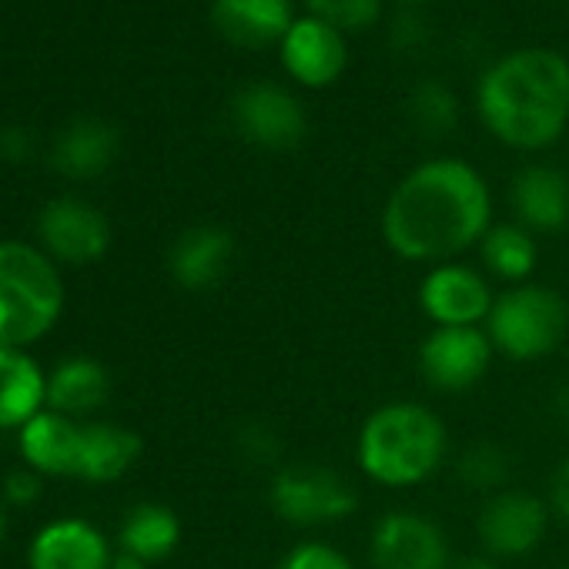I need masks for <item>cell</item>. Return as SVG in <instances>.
Returning <instances> with one entry per match:
<instances>
[{"label": "cell", "instance_id": "obj_34", "mask_svg": "<svg viewBox=\"0 0 569 569\" xmlns=\"http://www.w3.org/2000/svg\"><path fill=\"white\" fill-rule=\"evenodd\" d=\"M111 569H148V562H141V559L131 556V552H121V556H114Z\"/></svg>", "mask_w": 569, "mask_h": 569}, {"label": "cell", "instance_id": "obj_12", "mask_svg": "<svg viewBox=\"0 0 569 569\" xmlns=\"http://www.w3.org/2000/svg\"><path fill=\"white\" fill-rule=\"evenodd\" d=\"M278 54H281V68L302 88H329L346 74L349 64L346 34L312 14L296 18L292 31L278 44Z\"/></svg>", "mask_w": 569, "mask_h": 569}, {"label": "cell", "instance_id": "obj_16", "mask_svg": "<svg viewBox=\"0 0 569 569\" xmlns=\"http://www.w3.org/2000/svg\"><path fill=\"white\" fill-rule=\"evenodd\" d=\"M234 258V238L224 228L214 224H198L188 228L168 254V268L174 281L188 292H204L228 274Z\"/></svg>", "mask_w": 569, "mask_h": 569}, {"label": "cell", "instance_id": "obj_3", "mask_svg": "<svg viewBox=\"0 0 569 569\" xmlns=\"http://www.w3.org/2000/svg\"><path fill=\"white\" fill-rule=\"evenodd\" d=\"M449 452V432L442 419L419 402H386L359 429L356 459L359 469L389 489L426 482Z\"/></svg>", "mask_w": 569, "mask_h": 569}, {"label": "cell", "instance_id": "obj_30", "mask_svg": "<svg viewBox=\"0 0 569 569\" xmlns=\"http://www.w3.org/2000/svg\"><path fill=\"white\" fill-rule=\"evenodd\" d=\"M241 449L248 459L254 462H268L278 456V442H274V432L271 429H261V426H248L241 429Z\"/></svg>", "mask_w": 569, "mask_h": 569}, {"label": "cell", "instance_id": "obj_35", "mask_svg": "<svg viewBox=\"0 0 569 569\" xmlns=\"http://www.w3.org/2000/svg\"><path fill=\"white\" fill-rule=\"evenodd\" d=\"M456 569H499L492 559H486V556H472V559H462Z\"/></svg>", "mask_w": 569, "mask_h": 569}, {"label": "cell", "instance_id": "obj_36", "mask_svg": "<svg viewBox=\"0 0 569 569\" xmlns=\"http://www.w3.org/2000/svg\"><path fill=\"white\" fill-rule=\"evenodd\" d=\"M4 529H8V512H4V496H0V542H4Z\"/></svg>", "mask_w": 569, "mask_h": 569}, {"label": "cell", "instance_id": "obj_5", "mask_svg": "<svg viewBox=\"0 0 569 569\" xmlns=\"http://www.w3.org/2000/svg\"><path fill=\"white\" fill-rule=\"evenodd\" d=\"M569 309L559 292L546 284H516L506 296H496L486 319V336L496 352L512 362H536L556 352L566 339Z\"/></svg>", "mask_w": 569, "mask_h": 569}, {"label": "cell", "instance_id": "obj_31", "mask_svg": "<svg viewBox=\"0 0 569 569\" xmlns=\"http://www.w3.org/2000/svg\"><path fill=\"white\" fill-rule=\"evenodd\" d=\"M426 24H422V14H402L392 28V44L399 51H416L422 41H426Z\"/></svg>", "mask_w": 569, "mask_h": 569}, {"label": "cell", "instance_id": "obj_29", "mask_svg": "<svg viewBox=\"0 0 569 569\" xmlns=\"http://www.w3.org/2000/svg\"><path fill=\"white\" fill-rule=\"evenodd\" d=\"M41 499V472L34 469H18L8 476L4 482V502H14V506H31Z\"/></svg>", "mask_w": 569, "mask_h": 569}, {"label": "cell", "instance_id": "obj_11", "mask_svg": "<svg viewBox=\"0 0 569 569\" xmlns=\"http://www.w3.org/2000/svg\"><path fill=\"white\" fill-rule=\"evenodd\" d=\"M546 526H549V506L522 489H502L489 496L476 522L482 546L502 559L532 552L542 542Z\"/></svg>", "mask_w": 569, "mask_h": 569}, {"label": "cell", "instance_id": "obj_21", "mask_svg": "<svg viewBox=\"0 0 569 569\" xmlns=\"http://www.w3.org/2000/svg\"><path fill=\"white\" fill-rule=\"evenodd\" d=\"M138 456H141L138 432L114 422H94L84 426L81 436L78 476L88 482H114L138 462Z\"/></svg>", "mask_w": 569, "mask_h": 569}, {"label": "cell", "instance_id": "obj_22", "mask_svg": "<svg viewBox=\"0 0 569 569\" xmlns=\"http://www.w3.org/2000/svg\"><path fill=\"white\" fill-rule=\"evenodd\" d=\"M108 392H111L108 369L94 359H84V356L61 362L48 376V409L71 416V419L104 406Z\"/></svg>", "mask_w": 569, "mask_h": 569}, {"label": "cell", "instance_id": "obj_14", "mask_svg": "<svg viewBox=\"0 0 569 569\" xmlns=\"http://www.w3.org/2000/svg\"><path fill=\"white\" fill-rule=\"evenodd\" d=\"M28 562L31 569H111L114 556L88 519H58L34 536Z\"/></svg>", "mask_w": 569, "mask_h": 569}, {"label": "cell", "instance_id": "obj_2", "mask_svg": "<svg viewBox=\"0 0 569 569\" xmlns=\"http://www.w3.org/2000/svg\"><path fill=\"white\" fill-rule=\"evenodd\" d=\"M476 111L486 131L509 148L556 144L569 124V61L549 48L502 54L476 84Z\"/></svg>", "mask_w": 569, "mask_h": 569}, {"label": "cell", "instance_id": "obj_26", "mask_svg": "<svg viewBox=\"0 0 569 569\" xmlns=\"http://www.w3.org/2000/svg\"><path fill=\"white\" fill-rule=\"evenodd\" d=\"M459 479L476 489V492H502L506 482H509V472H512V462L509 456L496 446V442H476L469 446L462 456H459Z\"/></svg>", "mask_w": 569, "mask_h": 569}, {"label": "cell", "instance_id": "obj_19", "mask_svg": "<svg viewBox=\"0 0 569 569\" xmlns=\"http://www.w3.org/2000/svg\"><path fill=\"white\" fill-rule=\"evenodd\" d=\"M114 154H118V131L108 121L81 118L61 131V138L54 141L51 161L64 178L88 181V178L104 174Z\"/></svg>", "mask_w": 569, "mask_h": 569}, {"label": "cell", "instance_id": "obj_20", "mask_svg": "<svg viewBox=\"0 0 569 569\" xmlns=\"http://www.w3.org/2000/svg\"><path fill=\"white\" fill-rule=\"evenodd\" d=\"M48 402L41 366L21 349H0V429H24Z\"/></svg>", "mask_w": 569, "mask_h": 569}, {"label": "cell", "instance_id": "obj_8", "mask_svg": "<svg viewBox=\"0 0 569 569\" xmlns=\"http://www.w3.org/2000/svg\"><path fill=\"white\" fill-rule=\"evenodd\" d=\"M492 289L486 274L469 264L442 261L419 284V309L436 329H479L492 312Z\"/></svg>", "mask_w": 569, "mask_h": 569}, {"label": "cell", "instance_id": "obj_1", "mask_svg": "<svg viewBox=\"0 0 569 569\" xmlns=\"http://www.w3.org/2000/svg\"><path fill=\"white\" fill-rule=\"evenodd\" d=\"M492 228L486 178L462 158H432L412 168L382 208L386 244L419 264H442L479 244Z\"/></svg>", "mask_w": 569, "mask_h": 569}, {"label": "cell", "instance_id": "obj_23", "mask_svg": "<svg viewBox=\"0 0 569 569\" xmlns=\"http://www.w3.org/2000/svg\"><path fill=\"white\" fill-rule=\"evenodd\" d=\"M181 542V522L174 509L161 502H141L128 512L121 526V552L138 556L141 562L168 559Z\"/></svg>", "mask_w": 569, "mask_h": 569}, {"label": "cell", "instance_id": "obj_7", "mask_svg": "<svg viewBox=\"0 0 569 569\" xmlns=\"http://www.w3.org/2000/svg\"><path fill=\"white\" fill-rule=\"evenodd\" d=\"M231 121L244 141L264 151H289L309 131L302 101L274 81L244 84L231 101Z\"/></svg>", "mask_w": 569, "mask_h": 569}, {"label": "cell", "instance_id": "obj_15", "mask_svg": "<svg viewBox=\"0 0 569 569\" xmlns=\"http://www.w3.org/2000/svg\"><path fill=\"white\" fill-rule=\"evenodd\" d=\"M211 21L224 41L258 51L284 41L296 24V8L292 0H214Z\"/></svg>", "mask_w": 569, "mask_h": 569}, {"label": "cell", "instance_id": "obj_27", "mask_svg": "<svg viewBox=\"0 0 569 569\" xmlns=\"http://www.w3.org/2000/svg\"><path fill=\"white\" fill-rule=\"evenodd\" d=\"M306 8L312 18L326 21L342 34L369 31L382 18V0H306Z\"/></svg>", "mask_w": 569, "mask_h": 569}, {"label": "cell", "instance_id": "obj_24", "mask_svg": "<svg viewBox=\"0 0 569 569\" xmlns=\"http://www.w3.org/2000/svg\"><path fill=\"white\" fill-rule=\"evenodd\" d=\"M479 251H482L486 268L496 278L512 281V284H526L539 261L536 238L522 224H492L486 238L479 241Z\"/></svg>", "mask_w": 569, "mask_h": 569}, {"label": "cell", "instance_id": "obj_4", "mask_svg": "<svg viewBox=\"0 0 569 569\" xmlns=\"http://www.w3.org/2000/svg\"><path fill=\"white\" fill-rule=\"evenodd\" d=\"M64 309V281L54 261L24 241H0V349L44 339Z\"/></svg>", "mask_w": 569, "mask_h": 569}, {"label": "cell", "instance_id": "obj_9", "mask_svg": "<svg viewBox=\"0 0 569 569\" xmlns=\"http://www.w3.org/2000/svg\"><path fill=\"white\" fill-rule=\"evenodd\" d=\"M379 569H452V549L439 522L419 512H386L369 539Z\"/></svg>", "mask_w": 569, "mask_h": 569}, {"label": "cell", "instance_id": "obj_28", "mask_svg": "<svg viewBox=\"0 0 569 569\" xmlns=\"http://www.w3.org/2000/svg\"><path fill=\"white\" fill-rule=\"evenodd\" d=\"M278 569H356V566L326 542H302L278 562Z\"/></svg>", "mask_w": 569, "mask_h": 569}, {"label": "cell", "instance_id": "obj_13", "mask_svg": "<svg viewBox=\"0 0 569 569\" xmlns=\"http://www.w3.org/2000/svg\"><path fill=\"white\" fill-rule=\"evenodd\" d=\"M38 234L48 254L71 264L98 261L111 244L108 218L81 198H54L51 204H44L38 218Z\"/></svg>", "mask_w": 569, "mask_h": 569}, {"label": "cell", "instance_id": "obj_33", "mask_svg": "<svg viewBox=\"0 0 569 569\" xmlns=\"http://www.w3.org/2000/svg\"><path fill=\"white\" fill-rule=\"evenodd\" d=\"M31 148H34V141L24 128H18V124L0 128V154H4L8 161H28Z\"/></svg>", "mask_w": 569, "mask_h": 569}, {"label": "cell", "instance_id": "obj_25", "mask_svg": "<svg viewBox=\"0 0 569 569\" xmlns=\"http://www.w3.org/2000/svg\"><path fill=\"white\" fill-rule=\"evenodd\" d=\"M406 111L416 131H422L426 138H442L459 124V98L452 94L449 84L442 81H419L409 98H406Z\"/></svg>", "mask_w": 569, "mask_h": 569}, {"label": "cell", "instance_id": "obj_6", "mask_svg": "<svg viewBox=\"0 0 569 569\" xmlns=\"http://www.w3.org/2000/svg\"><path fill=\"white\" fill-rule=\"evenodd\" d=\"M268 499H271V509L284 522L306 526V529L342 522L359 506L352 482L342 472H336L329 466H316V462L281 466L271 476Z\"/></svg>", "mask_w": 569, "mask_h": 569}, {"label": "cell", "instance_id": "obj_32", "mask_svg": "<svg viewBox=\"0 0 569 569\" xmlns=\"http://www.w3.org/2000/svg\"><path fill=\"white\" fill-rule=\"evenodd\" d=\"M549 512H556L559 519L569 522V459H562L549 479Z\"/></svg>", "mask_w": 569, "mask_h": 569}, {"label": "cell", "instance_id": "obj_10", "mask_svg": "<svg viewBox=\"0 0 569 569\" xmlns=\"http://www.w3.org/2000/svg\"><path fill=\"white\" fill-rule=\"evenodd\" d=\"M492 352L482 329H432L419 346V369L432 389L466 392L486 376Z\"/></svg>", "mask_w": 569, "mask_h": 569}, {"label": "cell", "instance_id": "obj_17", "mask_svg": "<svg viewBox=\"0 0 569 569\" xmlns=\"http://www.w3.org/2000/svg\"><path fill=\"white\" fill-rule=\"evenodd\" d=\"M519 224L532 234H552L569 224V178L552 164H529L509 188Z\"/></svg>", "mask_w": 569, "mask_h": 569}, {"label": "cell", "instance_id": "obj_37", "mask_svg": "<svg viewBox=\"0 0 569 569\" xmlns=\"http://www.w3.org/2000/svg\"><path fill=\"white\" fill-rule=\"evenodd\" d=\"M406 4H422V0H406Z\"/></svg>", "mask_w": 569, "mask_h": 569}, {"label": "cell", "instance_id": "obj_18", "mask_svg": "<svg viewBox=\"0 0 569 569\" xmlns=\"http://www.w3.org/2000/svg\"><path fill=\"white\" fill-rule=\"evenodd\" d=\"M81 436H84V426H78L71 416L41 409L21 429V456L28 459V469H34V472L78 476Z\"/></svg>", "mask_w": 569, "mask_h": 569}]
</instances>
